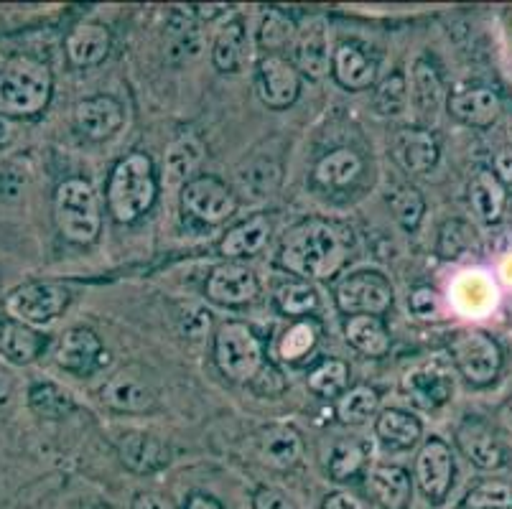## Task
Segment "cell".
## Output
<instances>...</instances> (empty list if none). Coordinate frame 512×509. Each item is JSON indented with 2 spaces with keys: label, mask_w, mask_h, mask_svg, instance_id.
<instances>
[{
  "label": "cell",
  "mask_w": 512,
  "mask_h": 509,
  "mask_svg": "<svg viewBox=\"0 0 512 509\" xmlns=\"http://www.w3.org/2000/svg\"><path fill=\"white\" fill-rule=\"evenodd\" d=\"M51 72L34 59H13L0 72V112L36 115L49 105Z\"/></svg>",
  "instance_id": "obj_3"
},
{
  "label": "cell",
  "mask_w": 512,
  "mask_h": 509,
  "mask_svg": "<svg viewBox=\"0 0 512 509\" xmlns=\"http://www.w3.org/2000/svg\"><path fill=\"white\" fill-rule=\"evenodd\" d=\"M332 69L337 82L347 90H367L377 77V64L352 44H342L334 51Z\"/></svg>",
  "instance_id": "obj_23"
},
{
  "label": "cell",
  "mask_w": 512,
  "mask_h": 509,
  "mask_svg": "<svg viewBox=\"0 0 512 509\" xmlns=\"http://www.w3.org/2000/svg\"><path fill=\"white\" fill-rule=\"evenodd\" d=\"M74 118H77V125L82 133L100 140L107 138V135H113L123 125L125 112L123 105L118 100H113V97H92V100L79 102Z\"/></svg>",
  "instance_id": "obj_21"
},
{
  "label": "cell",
  "mask_w": 512,
  "mask_h": 509,
  "mask_svg": "<svg viewBox=\"0 0 512 509\" xmlns=\"http://www.w3.org/2000/svg\"><path fill=\"white\" fill-rule=\"evenodd\" d=\"M390 207H393L395 219H398L406 230L416 227L423 217V196L413 186H400L393 196H390Z\"/></svg>",
  "instance_id": "obj_47"
},
{
  "label": "cell",
  "mask_w": 512,
  "mask_h": 509,
  "mask_svg": "<svg viewBox=\"0 0 512 509\" xmlns=\"http://www.w3.org/2000/svg\"><path fill=\"white\" fill-rule=\"evenodd\" d=\"M377 436L393 448H411L421 438V423L403 410H383L375 423Z\"/></svg>",
  "instance_id": "obj_34"
},
{
  "label": "cell",
  "mask_w": 512,
  "mask_h": 509,
  "mask_svg": "<svg viewBox=\"0 0 512 509\" xmlns=\"http://www.w3.org/2000/svg\"><path fill=\"white\" fill-rule=\"evenodd\" d=\"M451 359L472 385H490L500 375V344L484 331H462L451 344Z\"/></svg>",
  "instance_id": "obj_7"
},
{
  "label": "cell",
  "mask_w": 512,
  "mask_h": 509,
  "mask_svg": "<svg viewBox=\"0 0 512 509\" xmlns=\"http://www.w3.org/2000/svg\"><path fill=\"white\" fill-rule=\"evenodd\" d=\"M469 202H472L474 214L484 222H500L502 212H505V184L497 179L492 171H479L469 184Z\"/></svg>",
  "instance_id": "obj_30"
},
{
  "label": "cell",
  "mask_w": 512,
  "mask_h": 509,
  "mask_svg": "<svg viewBox=\"0 0 512 509\" xmlns=\"http://www.w3.org/2000/svg\"><path fill=\"white\" fill-rule=\"evenodd\" d=\"M408 308H411V314L416 316V319H436V314H439V296H436L434 288L421 286L411 293V298H408Z\"/></svg>",
  "instance_id": "obj_49"
},
{
  "label": "cell",
  "mask_w": 512,
  "mask_h": 509,
  "mask_svg": "<svg viewBox=\"0 0 512 509\" xmlns=\"http://www.w3.org/2000/svg\"><path fill=\"white\" fill-rule=\"evenodd\" d=\"M411 100L416 107V118L421 120L426 128H434L441 120V110H444V82H441L439 72L428 62H416L411 72Z\"/></svg>",
  "instance_id": "obj_15"
},
{
  "label": "cell",
  "mask_w": 512,
  "mask_h": 509,
  "mask_svg": "<svg viewBox=\"0 0 512 509\" xmlns=\"http://www.w3.org/2000/svg\"><path fill=\"white\" fill-rule=\"evenodd\" d=\"M281 176V166L271 161V158H263V161H253L242 168L240 174H237V181H240V186L250 196L260 199V196H271L281 186Z\"/></svg>",
  "instance_id": "obj_37"
},
{
  "label": "cell",
  "mask_w": 512,
  "mask_h": 509,
  "mask_svg": "<svg viewBox=\"0 0 512 509\" xmlns=\"http://www.w3.org/2000/svg\"><path fill=\"white\" fill-rule=\"evenodd\" d=\"M321 509H365V504H362L357 497H352V494L337 492V494H329V497L324 499Z\"/></svg>",
  "instance_id": "obj_51"
},
{
  "label": "cell",
  "mask_w": 512,
  "mask_h": 509,
  "mask_svg": "<svg viewBox=\"0 0 512 509\" xmlns=\"http://www.w3.org/2000/svg\"><path fill=\"white\" fill-rule=\"evenodd\" d=\"M107 354H102V344L90 329H69L62 336L57 349V364L69 372H90L97 362H105Z\"/></svg>",
  "instance_id": "obj_18"
},
{
  "label": "cell",
  "mask_w": 512,
  "mask_h": 509,
  "mask_svg": "<svg viewBox=\"0 0 512 509\" xmlns=\"http://www.w3.org/2000/svg\"><path fill=\"white\" fill-rule=\"evenodd\" d=\"M204 148L194 135H181L174 140L164 156V179L169 186H186L199 168Z\"/></svg>",
  "instance_id": "obj_26"
},
{
  "label": "cell",
  "mask_w": 512,
  "mask_h": 509,
  "mask_svg": "<svg viewBox=\"0 0 512 509\" xmlns=\"http://www.w3.org/2000/svg\"><path fill=\"white\" fill-rule=\"evenodd\" d=\"M477 250V232L464 219H449L439 232V255L444 260H459Z\"/></svg>",
  "instance_id": "obj_38"
},
{
  "label": "cell",
  "mask_w": 512,
  "mask_h": 509,
  "mask_svg": "<svg viewBox=\"0 0 512 509\" xmlns=\"http://www.w3.org/2000/svg\"><path fill=\"white\" fill-rule=\"evenodd\" d=\"M497 418H500L502 426L512 433V398L507 400V403L500 405V410H497Z\"/></svg>",
  "instance_id": "obj_57"
},
{
  "label": "cell",
  "mask_w": 512,
  "mask_h": 509,
  "mask_svg": "<svg viewBox=\"0 0 512 509\" xmlns=\"http://www.w3.org/2000/svg\"><path fill=\"white\" fill-rule=\"evenodd\" d=\"M293 59L299 72L311 79H324L332 69V49H329V28L324 18H309L296 34Z\"/></svg>",
  "instance_id": "obj_11"
},
{
  "label": "cell",
  "mask_w": 512,
  "mask_h": 509,
  "mask_svg": "<svg viewBox=\"0 0 512 509\" xmlns=\"http://www.w3.org/2000/svg\"><path fill=\"white\" fill-rule=\"evenodd\" d=\"M41 339L31 326L18 324L8 314H0V357L13 364H29L39 357Z\"/></svg>",
  "instance_id": "obj_24"
},
{
  "label": "cell",
  "mask_w": 512,
  "mask_h": 509,
  "mask_svg": "<svg viewBox=\"0 0 512 509\" xmlns=\"http://www.w3.org/2000/svg\"><path fill=\"white\" fill-rule=\"evenodd\" d=\"M120 459L128 469L138 471V474H148L156 471L158 466H164L169 461V448L161 438L151 436L143 431H128L118 441Z\"/></svg>",
  "instance_id": "obj_20"
},
{
  "label": "cell",
  "mask_w": 512,
  "mask_h": 509,
  "mask_svg": "<svg viewBox=\"0 0 512 509\" xmlns=\"http://www.w3.org/2000/svg\"><path fill=\"white\" fill-rule=\"evenodd\" d=\"M220 11H225V8L222 6H197V13L202 18H212V16H217Z\"/></svg>",
  "instance_id": "obj_58"
},
{
  "label": "cell",
  "mask_w": 512,
  "mask_h": 509,
  "mask_svg": "<svg viewBox=\"0 0 512 509\" xmlns=\"http://www.w3.org/2000/svg\"><path fill=\"white\" fill-rule=\"evenodd\" d=\"M13 140H16V128H13V125L0 115V151H6Z\"/></svg>",
  "instance_id": "obj_56"
},
{
  "label": "cell",
  "mask_w": 512,
  "mask_h": 509,
  "mask_svg": "<svg viewBox=\"0 0 512 509\" xmlns=\"http://www.w3.org/2000/svg\"><path fill=\"white\" fill-rule=\"evenodd\" d=\"M69 303V291L59 283H29L6 298V314L23 326H49Z\"/></svg>",
  "instance_id": "obj_6"
},
{
  "label": "cell",
  "mask_w": 512,
  "mask_h": 509,
  "mask_svg": "<svg viewBox=\"0 0 512 509\" xmlns=\"http://www.w3.org/2000/svg\"><path fill=\"white\" fill-rule=\"evenodd\" d=\"M271 235V224L265 217H253L248 222L237 224L235 230L227 232V237L222 240L220 250L222 255H230V258H240V255H253V252L263 250V245L268 242Z\"/></svg>",
  "instance_id": "obj_33"
},
{
  "label": "cell",
  "mask_w": 512,
  "mask_h": 509,
  "mask_svg": "<svg viewBox=\"0 0 512 509\" xmlns=\"http://www.w3.org/2000/svg\"><path fill=\"white\" fill-rule=\"evenodd\" d=\"M403 390L411 395V400L421 410H436L451 400V395H454V380H451L449 372L436 367V364H426V367L413 370L403 380Z\"/></svg>",
  "instance_id": "obj_16"
},
{
  "label": "cell",
  "mask_w": 512,
  "mask_h": 509,
  "mask_svg": "<svg viewBox=\"0 0 512 509\" xmlns=\"http://www.w3.org/2000/svg\"><path fill=\"white\" fill-rule=\"evenodd\" d=\"M130 509H169V507H166V504L161 502L156 494H136V499H133Z\"/></svg>",
  "instance_id": "obj_55"
},
{
  "label": "cell",
  "mask_w": 512,
  "mask_h": 509,
  "mask_svg": "<svg viewBox=\"0 0 512 509\" xmlns=\"http://www.w3.org/2000/svg\"><path fill=\"white\" fill-rule=\"evenodd\" d=\"M416 479L421 492L434 504H441L454 484V454L439 438H431L421 448L416 461Z\"/></svg>",
  "instance_id": "obj_10"
},
{
  "label": "cell",
  "mask_w": 512,
  "mask_h": 509,
  "mask_svg": "<svg viewBox=\"0 0 512 509\" xmlns=\"http://www.w3.org/2000/svg\"><path fill=\"white\" fill-rule=\"evenodd\" d=\"M316 291L309 283H286L276 291V303L283 314L288 316H304L316 308Z\"/></svg>",
  "instance_id": "obj_43"
},
{
  "label": "cell",
  "mask_w": 512,
  "mask_h": 509,
  "mask_svg": "<svg viewBox=\"0 0 512 509\" xmlns=\"http://www.w3.org/2000/svg\"><path fill=\"white\" fill-rule=\"evenodd\" d=\"M304 454L301 436L288 426H273L260 438V459L278 471H286L299 464Z\"/></svg>",
  "instance_id": "obj_25"
},
{
  "label": "cell",
  "mask_w": 512,
  "mask_h": 509,
  "mask_svg": "<svg viewBox=\"0 0 512 509\" xmlns=\"http://www.w3.org/2000/svg\"><path fill=\"white\" fill-rule=\"evenodd\" d=\"M214 67L220 72H240L250 59V41L240 21H230L214 39Z\"/></svg>",
  "instance_id": "obj_27"
},
{
  "label": "cell",
  "mask_w": 512,
  "mask_h": 509,
  "mask_svg": "<svg viewBox=\"0 0 512 509\" xmlns=\"http://www.w3.org/2000/svg\"><path fill=\"white\" fill-rule=\"evenodd\" d=\"M179 509H222V504L207 494H192Z\"/></svg>",
  "instance_id": "obj_54"
},
{
  "label": "cell",
  "mask_w": 512,
  "mask_h": 509,
  "mask_svg": "<svg viewBox=\"0 0 512 509\" xmlns=\"http://www.w3.org/2000/svg\"><path fill=\"white\" fill-rule=\"evenodd\" d=\"M462 509H512V487L497 479L479 482L467 492Z\"/></svg>",
  "instance_id": "obj_40"
},
{
  "label": "cell",
  "mask_w": 512,
  "mask_h": 509,
  "mask_svg": "<svg viewBox=\"0 0 512 509\" xmlns=\"http://www.w3.org/2000/svg\"><path fill=\"white\" fill-rule=\"evenodd\" d=\"M365 464V448L357 446V443H339L334 448L332 459H329V474L337 479V482H347Z\"/></svg>",
  "instance_id": "obj_45"
},
{
  "label": "cell",
  "mask_w": 512,
  "mask_h": 509,
  "mask_svg": "<svg viewBox=\"0 0 512 509\" xmlns=\"http://www.w3.org/2000/svg\"><path fill=\"white\" fill-rule=\"evenodd\" d=\"M110 51V34L100 23H85L74 28L67 39V54L77 67H95Z\"/></svg>",
  "instance_id": "obj_28"
},
{
  "label": "cell",
  "mask_w": 512,
  "mask_h": 509,
  "mask_svg": "<svg viewBox=\"0 0 512 509\" xmlns=\"http://www.w3.org/2000/svg\"><path fill=\"white\" fill-rule=\"evenodd\" d=\"M393 303V286L380 273H355L337 288L339 311L352 316H377Z\"/></svg>",
  "instance_id": "obj_8"
},
{
  "label": "cell",
  "mask_w": 512,
  "mask_h": 509,
  "mask_svg": "<svg viewBox=\"0 0 512 509\" xmlns=\"http://www.w3.org/2000/svg\"><path fill=\"white\" fill-rule=\"evenodd\" d=\"M449 110L462 123L474 125V128H490L500 118L502 100L490 87H472V90L451 95Z\"/></svg>",
  "instance_id": "obj_17"
},
{
  "label": "cell",
  "mask_w": 512,
  "mask_h": 509,
  "mask_svg": "<svg viewBox=\"0 0 512 509\" xmlns=\"http://www.w3.org/2000/svg\"><path fill=\"white\" fill-rule=\"evenodd\" d=\"M408 82L403 74H390L388 79L380 82L375 92V107L380 115H388V118H398L408 110Z\"/></svg>",
  "instance_id": "obj_41"
},
{
  "label": "cell",
  "mask_w": 512,
  "mask_h": 509,
  "mask_svg": "<svg viewBox=\"0 0 512 509\" xmlns=\"http://www.w3.org/2000/svg\"><path fill=\"white\" fill-rule=\"evenodd\" d=\"M495 176L502 184H512V148H505L495 156Z\"/></svg>",
  "instance_id": "obj_52"
},
{
  "label": "cell",
  "mask_w": 512,
  "mask_h": 509,
  "mask_svg": "<svg viewBox=\"0 0 512 509\" xmlns=\"http://www.w3.org/2000/svg\"><path fill=\"white\" fill-rule=\"evenodd\" d=\"M352 237L339 224L309 219L286 237L281 247V263L306 278H332L342 270L349 255Z\"/></svg>",
  "instance_id": "obj_1"
},
{
  "label": "cell",
  "mask_w": 512,
  "mask_h": 509,
  "mask_svg": "<svg viewBox=\"0 0 512 509\" xmlns=\"http://www.w3.org/2000/svg\"><path fill=\"white\" fill-rule=\"evenodd\" d=\"M377 410V392L372 387H355L349 390L342 400L337 403V415L342 423H352L360 426L375 415Z\"/></svg>",
  "instance_id": "obj_39"
},
{
  "label": "cell",
  "mask_w": 512,
  "mask_h": 509,
  "mask_svg": "<svg viewBox=\"0 0 512 509\" xmlns=\"http://www.w3.org/2000/svg\"><path fill=\"white\" fill-rule=\"evenodd\" d=\"M299 34L293 21L288 16H283L281 11H265L263 23H260V44L265 49H281L286 46L293 36Z\"/></svg>",
  "instance_id": "obj_44"
},
{
  "label": "cell",
  "mask_w": 512,
  "mask_h": 509,
  "mask_svg": "<svg viewBox=\"0 0 512 509\" xmlns=\"http://www.w3.org/2000/svg\"><path fill=\"white\" fill-rule=\"evenodd\" d=\"M13 395H16V382H13V375L0 367V410H6L8 405L13 403Z\"/></svg>",
  "instance_id": "obj_53"
},
{
  "label": "cell",
  "mask_w": 512,
  "mask_h": 509,
  "mask_svg": "<svg viewBox=\"0 0 512 509\" xmlns=\"http://www.w3.org/2000/svg\"><path fill=\"white\" fill-rule=\"evenodd\" d=\"M367 489L385 509H403L411 497V479L398 466H377L367 476Z\"/></svg>",
  "instance_id": "obj_29"
},
{
  "label": "cell",
  "mask_w": 512,
  "mask_h": 509,
  "mask_svg": "<svg viewBox=\"0 0 512 509\" xmlns=\"http://www.w3.org/2000/svg\"><path fill=\"white\" fill-rule=\"evenodd\" d=\"M362 174V158L349 148H339L332 151L329 156L321 158L314 168V176L319 184L334 186V189H342L349 186L357 176Z\"/></svg>",
  "instance_id": "obj_32"
},
{
  "label": "cell",
  "mask_w": 512,
  "mask_h": 509,
  "mask_svg": "<svg viewBox=\"0 0 512 509\" xmlns=\"http://www.w3.org/2000/svg\"><path fill=\"white\" fill-rule=\"evenodd\" d=\"M176 319H179V329L186 336H192V339H202L209 331V326H212V314L204 306H199V303H186V306H181Z\"/></svg>",
  "instance_id": "obj_48"
},
{
  "label": "cell",
  "mask_w": 512,
  "mask_h": 509,
  "mask_svg": "<svg viewBox=\"0 0 512 509\" xmlns=\"http://www.w3.org/2000/svg\"><path fill=\"white\" fill-rule=\"evenodd\" d=\"M169 54L179 62H192L202 54V31L192 16H174L169 26Z\"/></svg>",
  "instance_id": "obj_36"
},
{
  "label": "cell",
  "mask_w": 512,
  "mask_h": 509,
  "mask_svg": "<svg viewBox=\"0 0 512 509\" xmlns=\"http://www.w3.org/2000/svg\"><path fill=\"white\" fill-rule=\"evenodd\" d=\"M258 278L250 268L237 263H227L214 268L207 283V296L222 306H240L258 296Z\"/></svg>",
  "instance_id": "obj_14"
},
{
  "label": "cell",
  "mask_w": 512,
  "mask_h": 509,
  "mask_svg": "<svg viewBox=\"0 0 512 509\" xmlns=\"http://www.w3.org/2000/svg\"><path fill=\"white\" fill-rule=\"evenodd\" d=\"M214 357L220 364L222 375L235 382H250L263 370V347L253 329L240 321L220 326L214 339Z\"/></svg>",
  "instance_id": "obj_5"
},
{
  "label": "cell",
  "mask_w": 512,
  "mask_h": 509,
  "mask_svg": "<svg viewBox=\"0 0 512 509\" xmlns=\"http://www.w3.org/2000/svg\"><path fill=\"white\" fill-rule=\"evenodd\" d=\"M347 377V364L339 362V359H329V362H321L309 375V390L321 395V398H334V395L344 390Z\"/></svg>",
  "instance_id": "obj_42"
},
{
  "label": "cell",
  "mask_w": 512,
  "mask_h": 509,
  "mask_svg": "<svg viewBox=\"0 0 512 509\" xmlns=\"http://www.w3.org/2000/svg\"><path fill=\"white\" fill-rule=\"evenodd\" d=\"M344 334H347V342L352 347L360 349L362 354H370V357H383L390 349L388 329L377 316H352L347 321Z\"/></svg>",
  "instance_id": "obj_31"
},
{
  "label": "cell",
  "mask_w": 512,
  "mask_h": 509,
  "mask_svg": "<svg viewBox=\"0 0 512 509\" xmlns=\"http://www.w3.org/2000/svg\"><path fill=\"white\" fill-rule=\"evenodd\" d=\"M393 156L411 174H426L439 161V146L428 130H400L393 140Z\"/></svg>",
  "instance_id": "obj_19"
},
{
  "label": "cell",
  "mask_w": 512,
  "mask_h": 509,
  "mask_svg": "<svg viewBox=\"0 0 512 509\" xmlns=\"http://www.w3.org/2000/svg\"><path fill=\"white\" fill-rule=\"evenodd\" d=\"M107 199L118 222H133L151 209L156 199V179L148 156L133 153L115 166Z\"/></svg>",
  "instance_id": "obj_2"
},
{
  "label": "cell",
  "mask_w": 512,
  "mask_h": 509,
  "mask_svg": "<svg viewBox=\"0 0 512 509\" xmlns=\"http://www.w3.org/2000/svg\"><path fill=\"white\" fill-rule=\"evenodd\" d=\"M181 202H184L186 212L207 224L225 222L237 209L235 194L222 181L212 179V176H199V179L189 181L184 186Z\"/></svg>",
  "instance_id": "obj_9"
},
{
  "label": "cell",
  "mask_w": 512,
  "mask_h": 509,
  "mask_svg": "<svg viewBox=\"0 0 512 509\" xmlns=\"http://www.w3.org/2000/svg\"><path fill=\"white\" fill-rule=\"evenodd\" d=\"M456 443L462 448V454L472 461L477 469L495 471L505 464V448H502L500 438L492 433L487 423L477 418L464 420L459 431H456Z\"/></svg>",
  "instance_id": "obj_13"
},
{
  "label": "cell",
  "mask_w": 512,
  "mask_h": 509,
  "mask_svg": "<svg viewBox=\"0 0 512 509\" xmlns=\"http://www.w3.org/2000/svg\"><path fill=\"white\" fill-rule=\"evenodd\" d=\"M314 344H316V326L314 324H309V321L293 324L281 339V357L286 359V362H296V359L306 357Z\"/></svg>",
  "instance_id": "obj_46"
},
{
  "label": "cell",
  "mask_w": 512,
  "mask_h": 509,
  "mask_svg": "<svg viewBox=\"0 0 512 509\" xmlns=\"http://www.w3.org/2000/svg\"><path fill=\"white\" fill-rule=\"evenodd\" d=\"M54 214L62 235L77 245H90L100 235V204L87 181L69 179L57 189Z\"/></svg>",
  "instance_id": "obj_4"
},
{
  "label": "cell",
  "mask_w": 512,
  "mask_h": 509,
  "mask_svg": "<svg viewBox=\"0 0 512 509\" xmlns=\"http://www.w3.org/2000/svg\"><path fill=\"white\" fill-rule=\"evenodd\" d=\"M100 398L105 405L123 410V413H143V410L153 408V403H156V395H153L151 387L143 380H138V377L125 375V372L105 382Z\"/></svg>",
  "instance_id": "obj_22"
},
{
  "label": "cell",
  "mask_w": 512,
  "mask_h": 509,
  "mask_svg": "<svg viewBox=\"0 0 512 509\" xmlns=\"http://www.w3.org/2000/svg\"><path fill=\"white\" fill-rule=\"evenodd\" d=\"M253 507L255 509H299L291 499H288L286 492H281V489L276 487L258 489L253 497Z\"/></svg>",
  "instance_id": "obj_50"
},
{
  "label": "cell",
  "mask_w": 512,
  "mask_h": 509,
  "mask_svg": "<svg viewBox=\"0 0 512 509\" xmlns=\"http://www.w3.org/2000/svg\"><path fill=\"white\" fill-rule=\"evenodd\" d=\"M258 97L268 107H288L296 102L301 92L299 72L281 59V56H265L258 67V82H255Z\"/></svg>",
  "instance_id": "obj_12"
},
{
  "label": "cell",
  "mask_w": 512,
  "mask_h": 509,
  "mask_svg": "<svg viewBox=\"0 0 512 509\" xmlns=\"http://www.w3.org/2000/svg\"><path fill=\"white\" fill-rule=\"evenodd\" d=\"M29 408L39 418L62 420L74 410V398L57 382H36L29 390Z\"/></svg>",
  "instance_id": "obj_35"
}]
</instances>
